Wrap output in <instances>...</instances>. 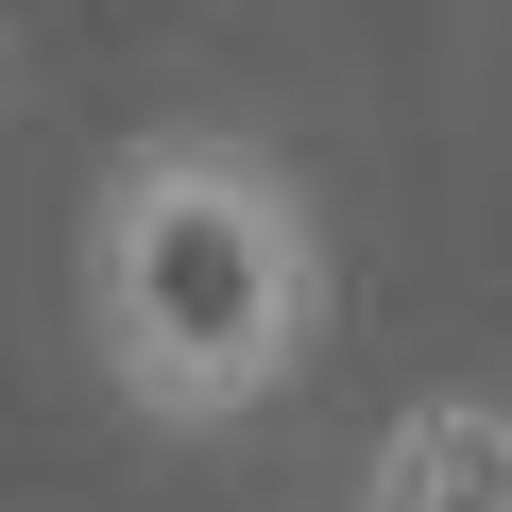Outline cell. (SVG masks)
<instances>
[{
  "instance_id": "6da1fadb",
  "label": "cell",
  "mask_w": 512,
  "mask_h": 512,
  "mask_svg": "<svg viewBox=\"0 0 512 512\" xmlns=\"http://www.w3.org/2000/svg\"><path fill=\"white\" fill-rule=\"evenodd\" d=\"M69 308H86V376L154 444H222L308 393L342 325V239L256 120H154L86 171Z\"/></svg>"
},
{
  "instance_id": "7a4b0ae2",
  "label": "cell",
  "mask_w": 512,
  "mask_h": 512,
  "mask_svg": "<svg viewBox=\"0 0 512 512\" xmlns=\"http://www.w3.org/2000/svg\"><path fill=\"white\" fill-rule=\"evenodd\" d=\"M342 512H512V393H410L359 444Z\"/></svg>"
}]
</instances>
